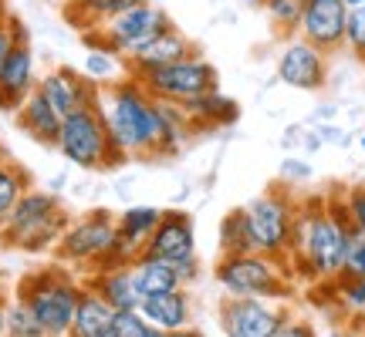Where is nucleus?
<instances>
[{"label": "nucleus", "instance_id": "e433bc0d", "mask_svg": "<svg viewBox=\"0 0 365 337\" xmlns=\"http://www.w3.org/2000/svg\"><path fill=\"white\" fill-rule=\"evenodd\" d=\"M312 324H304V321H291L287 317L284 324H281V331H277V337H312Z\"/></svg>", "mask_w": 365, "mask_h": 337}, {"label": "nucleus", "instance_id": "b1692460", "mask_svg": "<svg viewBox=\"0 0 365 337\" xmlns=\"http://www.w3.org/2000/svg\"><path fill=\"white\" fill-rule=\"evenodd\" d=\"M135 4H143V0H65V17L68 24H75L85 34V31H95L102 21L129 11Z\"/></svg>", "mask_w": 365, "mask_h": 337}, {"label": "nucleus", "instance_id": "f704fd0d", "mask_svg": "<svg viewBox=\"0 0 365 337\" xmlns=\"http://www.w3.org/2000/svg\"><path fill=\"white\" fill-rule=\"evenodd\" d=\"M341 273H352V277H365V233H352Z\"/></svg>", "mask_w": 365, "mask_h": 337}, {"label": "nucleus", "instance_id": "a19ab883", "mask_svg": "<svg viewBox=\"0 0 365 337\" xmlns=\"http://www.w3.org/2000/svg\"><path fill=\"white\" fill-rule=\"evenodd\" d=\"M359 145H362V152H365V135H362V142H359Z\"/></svg>", "mask_w": 365, "mask_h": 337}, {"label": "nucleus", "instance_id": "20e7f679", "mask_svg": "<svg viewBox=\"0 0 365 337\" xmlns=\"http://www.w3.org/2000/svg\"><path fill=\"white\" fill-rule=\"evenodd\" d=\"M81 290H85V280H75L71 267L54 263V267H44V270L21 277L17 287H14V297H21L34 311V317L44 327V334L58 337V334H71Z\"/></svg>", "mask_w": 365, "mask_h": 337}, {"label": "nucleus", "instance_id": "6ab92c4d", "mask_svg": "<svg viewBox=\"0 0 365 337\" xmlns=\"http://www.w3.org/2000/svg\"><path fill=\"white\" fill-rule=\"evenodd\" d=\"M14 115H17V129L24 132V135H31L38 145H54L58 142V132H61L65 115L48 102V95H44L41 88L31 91V95L24 98V105H21Z\"/></svg>", "mask_w": 365, "mask_h": 337}, {"label": "nucleus", "instance_id": "c9c22d12", "mask_svg": "<svg viewBox=\"0 0 365 337\" xmlns=\"http://www.w3.org/2000/svg\"><path fill=\"white\" fill-rule=\"evenodd\" d=\"M21 34H27V27L17 21V17H11L7 24H0V65H4V58H7V51L14 48V41L21 38Z\"/></svg>", "mask_w": 365, "mask_h": 337}, {"label": "nucleus", "instance_id": "72a5a7b5", "mask_svg": "<svg viewBox=\"0 0 365 337\" xmlns=\"http://www.w3.org/2000/svg\"><path fill=\"white\" fill-rule=\"evenodd\" d=\"M345 196V209H349V223L355 233H365V186H349L341 189Z\"/></svg>", "mask_w": 365, "mask_h": 337}, {"label": "nucleus", "instance_id": "c756f323", "mask_svg": "<svg viewBox=\"0 0 365 337\" xmlns=\"http://www.w3.org/2000/svg\"><path fill=\"white\" fill-rule=\"evenodd\" d=\"M88 51H91L88 54V71H91V78H95V81H102V88L129 75L125 58H118V54L105 51V48H88Z\"/></svg>", "mask_w": 365, "mask_h": 337}, {"label": "nucleus", "instance_id": "cd10ccee", "mask_svg": "<svg viewBox=\"0 0 365 337\" xmlns=\"http://www.w3.org/2000/svg\"><path fill=\"white\" fill-rule=\"evenodd\" d=\"M328 284L335 287V304L349 317H359L365 324V277H352V273H339Z\"/></svg>", "mask_w": 365, "mask_h": 337}, {"label": "nucleus", "instance_id": "393cba45", "mask_svg": "<svg viewBox=\"0 0 365 337\" xmlns=\"http://www.w3.org/2000/svg\"><path fill=\"white\" fill-rule=\"evenodd\" d=\"M159 216H163V209H156V206H129L125 213H118L115 216L118 236H122V240H129L132 247L145 250L149 236L156 233Z\"/></svg>", "mask_w": 365, "mask_h": 337}, {"label": "nucleus", "instance_id": "2f4dec72", "mask_svg": "<svg viewBox=\"0 0 365 337\" xmlns=\"http://www.w3.org/2000/svg\"><path fill=\"white\" fill-rule=\"evenodd\" d=\"M271 24L281 31V34H298L301 24V11H304V0H261Z\"/></svg>", "mask_w": 365, "mask_h": 337}, {"label": "nucleus", "instance_id": "423d86ee", "mask_svg": "<svg viewBox=\"0 0 365 337\" xmlns=\"http://www.w3.org/2000/svg\"><path fill=\"white\" fill-rule=\"evenodd\" d=\"M54 149L61 152L65 162H71L75 168H85V172H98V168L105 172V168H118L129 162V156L112 142L98 105L75 108L71 115H65Z\"/></svg>", "mask_w": 365, "mask_h": 337}, {"label": "nucleus", "instance_id": "9d476101", "mask_svg": "<svg viewBox=\"0 0 365 337\" xmlns=\"http://www.w3.org/2000/svg\"><path fill=\"white\" fill-rule=\"evenodd\" d=\"M139 81L145 85V91L153 98L170 102V105H186V102H193V98H200V95H207V91L220 88L217 68L210 65L200 51H190L180 61H170V65L156 68V71L143 75Z\"/></svg>", "mask_w": 365, "mask_h": 337}, {"label": "nucleus", "instance_id": "4be33fe9", "mask_svg": "<svg viewBox=\"0 0 365 337\" xmlns=\"http://www.w3.org/2000/svg\"><path fill=\"white\" fill-rule=\"evenodd\" d=\"M112 321H115V307L108 300H102V294H95L91 287H85L78 300V311H75L71 337H112Z\"/></svg>", "mask_w": 365, "mask_h": 337}, {"label": "nucleus", "instance_id": "79ce46f5", "mask_svg": "<svg viewBox=\"0 0 365 337\" xmlns=\"http://www.w3.org/2000/svg\"><path fill=\"white\" fill-rule=\"evenodd\" d=\"M0 156H4V152H0Z\"/></svg>", "mask_w": 365, "mask_h": 337}, {"label": "nucleus", "instance_id": "0eeeda50", "mask_svg": "<svg viewBox=\"0 0 365 337\" xmlns=\"http://www.w3.org/2000/svg\"><path fill=\"white\" fill-rule=\"evenodd\" d=\"M170 24L173 21L166 17L163 7H156L153 0H143V4H135L129 11L102 21L95 31H85V44L88 48H105V51L118 54V58H132Z\"/></svg>", "mask_w": 365, "mask_h": 337}, {"label": "nucleus", "instance_id": "ea45409f", "mask_svg": "<svg viewBox=\"0 0 365 337\" xmlns=\"http://www.w3.org/2000/svg\"><path fill=\"white\" fill-rule=\"evenodd\" d=\"M0 290H4V270H0Z\"/></svg>", "mask_w": 365, "mask_h": 337}, {"label": "nucleus", "instance_id": "aec40b11", "mask_svg": "<svg viewBox=\"0 0 365 337\" xmlns=\"http://www.w3.org/2000/svg\"><path fill=\"white\" fill-rule=\"evenodd\" d=\"M85 287L102 294V300H108L115 311H132V307L143 304V290L135 284L132 263L129 267H105V270L85 273Z\"/></svg>", "mask_w": 365, "mask_h": 337}, {"label": "nucleus", "instance_id": "dca6fc26", "mask_svg": "<svg viewBox=\"0 0 365 337\" xmlns=\"http://www.w3.org/2000/svg\"><path fill=\"white\" fill-rule=\"evenodd\" d=\"M143 253H153V257L170 260V263L193 260L196 257V226L190 220V213H182V209H163V216L156 223V233L149 236Z\"/></svg>", "mask_w": 365, "mask_h": 337}, {"label": "nucleus", "instance_id": "f3484780", "mask_svg": "<svg viewBox=\"0 0 365 337\" xmlns=\"http://www.w3.org/2000/svg\"><path fill=\"white\" fill-rule=\"evenodd\" d=\"M190 51H196V48L186 38H182L180 31H176V24H170L166 31H159V34L149 41L145 48H139V51L132 54V58H125V68H129L132 78H143V75L156 71V68L186 58Z\"/></svg>", "mask_w": 365, "mask_h": 337}, {"label": "nucleus", "instance_id": "ddd939ff", "mask_svg": "<svg viewBox=\"0 0 365 337\" xmlns=\"http://www.w3.org/2000/svg\"><path fill=\"white\" fill-rule=\"evenodd\" d=\"M345 24H349L345 0H304L298 38L312 41L325 54H339L345 48Z\"/></svg>", "mask_w": 365, "mask_h": 337}, {"label": "nucleus", "instance_id": "6e6552de", "mask_svg": "<svg viewBox=\"0 0 365 337\" xmlns=\"http://www.w3.org/2000/svg\"><path fill=\"white\" fill-rule=\"evenodd\" d=\"M115 236H118L115 216H112L108 209H91V213H85V216L68 223V230L61 233V240H58V247H54L51 253L61 267L91 273L102 263L108 247L115 243Z\"/></svg>", "mask_w": 365, "mask_h": 337}, {"label": "nucleus", "instance_id": "a878e982", "mask_svg": "<svg viewBox=\"0 0 365 337\" xmlns=\"http://www.w3.org/2000/svg\"><path fill=\"white\" fill-rule=\"evenodd\" d=\"M230 253H254V236H250L247 209H230L220 223V257Z\"/></svg>", "mask_w": 365, "mask_h": 337}, {"label": "nucleus", "instance_id": "2eb2a0df", "mask_svg": "<svg viewBox=\"0 0 365 337\" xmlns=\"http://www.w3.org/2000/svg\"><path fill=\"white\" fill-rule=\"evenodd\" d=\"M38 88L48 95V102L61 112V115H71L75 108H91L102 98V85L88 75H81L75 68H54L44 78L38 81Z\"/></svg>", "mask_w": 365, "mask_h": 337}, {"label": "nucleus", "instance_id": "c85d7f7f", "mask_svg": "<svg viewBox=\"0 0 365 337\" xmlns=\"http://www.w3.org/2000/svg\"><path fill=\"white\" fill-rule=\"evenodd\" d=\"M4 327H7V334H11V337H48V334H44V327H41V321L34 317V311H31L21 297L7 300Z\"/></svg>", "mask_w": 365, "mask_h": 337}, {"label": "nucleus", "instance_id": "f8f14e48", "mask_svg": "<svg viewBox=\"0 0 365 337\" xmlns=\"http://www.w3.org/2000/svg\"><path fill=\"white\" fill-rule=\"evenodd\" d=\"M328 58L312 41L294 38L277 54V78L294 91H322L328 85Z\"/></svg>", "mask_w": 365, "mask_h": 337}, {"label": "nucleus", "instance_id": "bb28decb", "mask_svg": "<svg viewBox=\"0 0 365 337\" xmlns=\"http://www.w3.org/2000/svg\"><path fill=\"white\" fill-rule=\"evenodd\" d=\"M31 189V176L24 166L11 162L7 156H0V223L11 216V209L17 206V199Z\"/></svg>", "mask_w": 365, "mask_h": 337}, {"label": "nucleus", "instance_id": "7c9ffc66", "mask_svg": "<svg viewBox=\"0 0 365 337\" xmlns=\"http://www.w3.org/2000/svg\"><path fill=\"white\" fill-rule=\"evenodd\" d=\"M112 337H166V334H163L139 307H132V311H115Z\"/></svg>", "mask_w": 365, "mask_h": 337}, {"label": "nucleus", "instance_id": "412c9836", "mask_svg": "<svg viewBox=\"0 0 365 337\" xmlns=\"http://www.w3.org/2000/svg\"><path fill=\"white\" fill-rule=\"evenodd\" d=\"M182 112L190 118L193 132H207V129L234 125L237 118H240V105H237L230 95H223L220 88H213V91H207V95L193 98V102H186Z\"/></svg>", "mask_w": 365, "mask_h": 337}, {"label": "nucleus", "instance_id": "a211bd4d", "mask_svg": "<svg viewBox=\"0 0 365 337\" xmlns=\"http://www.w3.org/2000/svg\"><path fill=\"white\" fill-rule=\"evenodd\" d=\"M139 311L163 331V334H176L193 324V300L186 294V287L176 290H163V294H145Z\"/></svg>", "mask_w": 365, "mask_h": 337}, {"label": "nucleus", "instance_id": "7ed1b4c3", "mask_svg": "<svg viewBox=\"0 0 365 337\" xmlns=\"http://www.w3.org/2000/svg\"><path fill=\"white\" fill-rule=\"evenodd\" d=\"M68 223H71V213L61 203V196L31 186L17 199L11 216L0 223V247L21 250V253H48L58 247Z\"/></svg>", "mask_w": 365, "mask_h": 337}, {"label": "nucleus", "instance_id": "1a4fd4ad", "mask_svg": "<svg viewBox=\"0 0 365 337\" xmlns=\"http://www.w3.org/2000/svg\"><path fill=\"white\" fill-rule=\"evenodd\" d=\"M247 209L250 236H254V250L257 253H271V257H287L291 247V230H294V213H298V196L291 193V186L277 182L264 196H257Z\"/></svg>", "mask_w": 365, "mask_h": 337}, {"label": "nucleus", "instance_id": "4468645a", "mask_svg": "<svg viewBox=\"0 0 365 337\" xmlns=\"http://www.w3.org/2000/svg\"><path fill=\"white\" fill-rule=\"evenodd\" d=\"M38 88V71H34V51L27 44V34L14 41L7 51L4 65H0V112H17L24 98Z\"/></svg>", "mask_w": 365, "mask_h": 337}, {"label": "nucleus", "instance_id": "473e14b6", "mask_svg": "<svg viewBox=\"0 0 365 337\" xmlns=\"http://www.w3.org/2000/svg\"><path fill=\"white\" fill-rule=\"evenodd\" d=\"M345 51L355 61L365 65V4L349 7V24H345Z\"/></svg>", "mask_w": 365, "mask_h": 337}, {"label": "nucleus", "instance_id": "f03ea898", "mask_svg": "<svg viewBox=\"0 0 365 337\" xmlns=\"http://www.w3.org/2000/svg\"><path fill=\"white\" fill-rule=\"evenodd\" d=\"M352 223L345 209V196H308L298 199L294 213V230H291V247H287V267L291 277L301 280H318L325 284L331 277H339L345 267L349 240H352Z\"/></svg>", "mask_w": 365, "mask_h": 337}, {"label": "nucleus", "instance_id": "f257e3e1", "mask_svg": "<svg viewBox=\"0 0 365 337\" xmlns=\"http://www.w3.org/2000/svg\"><path fill=\"white\" fill-rule=\"evenodd\" d=\"M98 112L108 125L112 142L129 159H173L193 135L182 105L153 98L143 81L132 75L105 85Z\"/></svg>", "mask_w": 365, "mask_h": 337}, {"label": "nucleus", "instance_id": "58836bf2", "mask_svg": "<svg viewBox=\"0 0 365 337\" xmlns=\"http://www.w3.org/2000/svg\"><path fill=\"white\" fill-rule=\"evenodd\" d=\"M345 4H349V7H355V4H365V0H345Z\"/></svg>", "mask_w": 365, "mask_h": 337}, {"label": "nucleus", "instance_id": "39448f33", "mask_svg": "<svg viewBox=\"0 0 365 337\" xmlns=\"http://www.w3.org/2000/svg\"><path fill=\"white\" fill-rule=\"evenodd\" d=\"M213 277L227 297H264L287 300L294 294L291 287V267L287 260L271 253H230L220 257L213 267Z\"/></svg>", "mask_w": 365, "mask_h": 337}, {"label": "nucleus", "instance_id": "4c0bfd02", "mask_svg": "<svg viewBox=\"0 0 365 337\" xmlns=\"http://www.w3.org/2000/svg\"><path fill=\"white\" fill-rule=\"evenodd\" d=\"M4 314H7V297H4V290H0V334H7V327H4Z\"/></svg>", "mask_w": 365, "mask_h": 337}, {"label": "nucleus", "instance_id": "9b49d317", "mask_svg": "<svg viewBox=\"0 0 365 337\" xmlns=\"http://www.w3.org/2000/svg\"><path fill=\"white\" fill-rule=\"evenodd\" d=\"M287 317V307H274L264 297H227L220 307V327L227 337H277Z\"/></svg>", "mask_w": 365, "mask_h": 337}, {"label": "nucleus", "instance_id": "5701e85b", "mask_svg": "<svg viewBox=\"0 0 365 337\" xmlns=\"http://www.w3.org/2000/svg\"><path fill=\"white\" fill-rule=\"evenodd\" d=\"M132 273H135V284L143 290V297L145 294H163V290L182 287L176 263L159 260V257H153V253H139V257L132 260Z\"/></svg>", "mask_w": 365, "mask_h": 337}]
</instances>
